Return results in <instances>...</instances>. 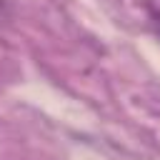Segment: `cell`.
Here are the masks:
<instances>
[{
    "instance_id": "1",
    "label": "cell",
    "mask_w": 160,
    "mask_h": 160,
    "mask_svg": "<svg viewBox=\"0 0 160 160\" xmlns=\"http://www.w3.org/2000/svg\"><path fill=\"white\" fill-rule=\"evenodd\" d=\"M145 10H148L150 20L155 22V28L160 32V0H145Z\"/></svg>"
}]
</instances>
